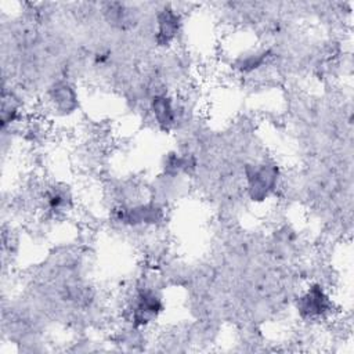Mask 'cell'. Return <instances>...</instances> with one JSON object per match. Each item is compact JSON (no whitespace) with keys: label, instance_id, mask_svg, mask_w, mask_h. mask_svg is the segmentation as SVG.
I'll return each mask as SVG.
<instances>
[{"label":"cell","instance_id":"4","mask_svg":"<svg viewBox=\"0 0 354 354\" xmlns=\"http://www.w3.org/2000/svg\"><path fill=\"white\" fill-rule=\"evenodd\" d=\"M162 218V210L155 203H142L118 210V220L130 225L153 224Z\"/></svg>","mask_w":354,"mask_h":354},{"label":"cell","instance_id":"5","mask_svg":"<svg viewBox=\"0 0 354 354\" xmlns=\"http://www.w3.org/2000/svg\"><path fill=\"white\" fill-rule=\"evenodd\" d=\"M180 18L171 8H163L156 17V41L159 46H166L174 40L178 32Z\"/></svg>","mask_w":354,"mask_h":354},{"label":"cell","instance_id":"8","mask_svg":"<svg viewBox=\"0 0 354 354\" xmlns=\"http://www.w3.org/2000/svg\"><path fill=\"white\" fill-rule=\"evenodd\" d=\"M267 58V53L266 51H256L252 54H248L246 57H242L236 61V66L242 71V72H250L253 69H257L259 66H261L264 64Z\"/></svg>","mask_w":354,"mask_h":354},{"label":"cell","instance_id":"1","mask_svg":"<svg viewBox=\"0 0 354 354\" xmlns=\"http://www.w3.org/2000/svg\"><path fill=\"white\" fill-rule=\"evenodd\" d=\"M248 192L252 201H264L275 188L278 180V167L274 163L249 165L245 169Z\"/></svg>","mask_w":354,"mask_h":354},{"label":"cell","instance_id":"3","mask_svg":"<svg viewBox=\"0 0 354 354\" xmlns=\"http://www.w3.org/2000/svg\"><path fill=\"white\" fill-rule=\"evenodd\" d=\"M162 310H163V303L160 296L156 292L151 289L141 290L134 299L133 307L130 310L131 322L136 326H144L149 324L153 318H156Z\"/></svg>","mask_w":354,"mask_h":354},{"label":"cell","instance_id":"6","mask_svg":"<svg viewBox=\"0 0 354 354\" xmlns=\"http://www.w3.org/2000/svg\"><path fill=\"white\" fill-rule=\"evenodd\" d=\"M151 109L156 123L163 129L169 130L176 122V108L173 100L169 95H155L151 102Z\"/></svg>","mask_w":354,"mask_h":354},{"label":"cell","instance_id":"7","mask_svg":"<svg viewBox=\"0 0 354 354\" xmlns=\"http://www.w3.org/2000/svg\"><path fill=\"white\" fill-rule=\"evenodd\" d=\"M51 100L54 105L62 112L73 111L77 102V97L75 90L68 83H57L51 93Z\"/></svg>","mask_w":354,"mask_h":354},{"label":"cell","instance_id":"9","mask_svg":"<svg viewBox=\"0 0 354 354\" xmlns=\"http://www.w3.org/2000/svg\"><path fill=\"white\" fill-rule=\"evenodd\" d=\"M68 195L61 191V189H54L50 195H48V205L53 210H61L64 207H66V203H68Z\"/></svg>","mask_w":354,"mask_h":354},{"label":"cell","instance_id":"2","mask_svg":"<svg viewBox=\"0 0 354 354\" xmlns=\"http://www.w3.org/2000/svg\"><path fill=\"white\" fill-rule=\"evenodd\" d=\"M332 307L330 299L322 286L311 285L297 300V311L301 318L314 319L324 317Z\"/></svg>","mask_w":354,"mask_h":354}]
</instances>
